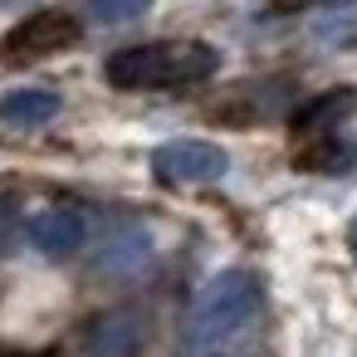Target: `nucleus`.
Segmentation results:
<instances>
[{
    "mask_svg": "<svg viewBox=\"0 0 357 357\" xmlns=\"http://www.w3.org/2000/svg\"><path fill=\"white\" fill-rule=\"evenodd\" d=\"M74 35H79L74 15H64V10H40V15L20 20V25L6 35V45H0V59H10V64H30V59L59 54L64 45H74Z\"/></svg>",
    "mask_w": 357,
    "mask_h": 357,
    "instance_id": "6",
    "label": "nucleus"
},
{
    "mask_svg": "<svg viewBox=\"0 0 357 357\" xmlns=\"http://www.w3.org/2000/svg\"><path fill=\"white\" fill-rule=\"evenodd\" d=\"M59 118V93L50 89H15L0 98V123H10V128H45Z\"/></svg>",
    "mask_w": 357,
    "mask_h": 357,
    "instance_id": "9",
    "label": "nucleus"
},
{
    "mask_svg": "<svg viewBox=\"0 0 357 357\" xmlns=\"http://www.w3.org/2000/svg\"><path fill=\"white\" fill-rule=\"evenodd\" d=\"M152 10V0H89V20L93 25H132Z\"/></svg>",
    "mask_w": 357,
    "mask_h": 357,
    "instance_id": "11",
    "label": "nucleus"
},
{
    "mask_svg": "<svg viewBox=\"0 0 357 357\" xmlns=\"http://www.w3.org/2000/svg\"><path fill=\"white\" fill-rule=\"evenodd\" d=\"M230 172V157L220 142L206 137H181V142H162L152 152V176L167 186H211Z\"/></svg>",
    "mask_w": 357,
    "mask_h": 357,
    "instance_id": "3",
    "label": "nucleus"
},
{
    "mask_svg": "<svg viewBox=\"0 0 357 357\" xmlns=\"http://www.w3.org/2000/svg\"><path fill=\"white\" fill-rule=\"evenodd\" d=\"M20 235V215H15V201L10 196H0V255H6Z\"/></svg>",
    "mask_w": 357,
    "mask_h": 357,
    "instance_id": "12",
    "label": "nucleus"
},
{
    "mask_svg": "<svg viewBox=\"0 0 357 357\" xmlns=\"http://www.w3.org/2000/svg\"><path fill=\"white\" fill-rule=\"evenodd\" d=\"M152 255H157V245H152V230L147 225H118V230L103 235V245L89 259V269L103 284H132V279L147 274Z\"/></svg>",
    "mask_w": 357,
    "mask_h": 357,
    "instance_id": "5",
    "label": "nucleus"
},
{
    "mask_svg": "<svg viewBox=\"0 0 357 357\" xmlns=\"http://www.w3.org/2000/svg\"><path fill=\"white\" fill-rule=\"evenodd\" d=\"M147 333H152V323H147L142 308H132V303L103 308V313H93L84 323L74 352L79 357H137L147 347Z\"/></svg>",
    "mask_w": 357,
    "mask_h": 357,
    "instance_id": "4",
    "label": "nucleus"
},
{
    "mask_svg": "<svg viewBox=\"0 0 357 357\" xmlns=\"http://www.w3.org/2000/svg\"><path fill=\"white\" fill-rule=\"evenodd\" d=\"M352 108H357V93H352V89H328V93H318L313 103H303V108H298L294 128H298V132L323 137V132L342 128V123L352 118Z\"/></svg>",
    "mask_w": 357,
    "mask_h": 357,
    "instance_id": "8",
    "label": "nucleus"
},
{
    "mask_svg": "<svg viewBox=\"0 0 357 357\" xmlns=\"http://www.w3.org/2000/svg\"><path fill=\"white\" fill-rule=\"evenodd\" d=\"M303 167H308V172H352V167H357V142L333 137V142L303 152Z\"/></svg>",
    "mask_w": 357,
    "mask_h": 357,
    "instance_id": "10",
    "label": "nucleus"
},
{
    "mask_svg": "<svg viewBox=\"0 0 357 357\" xmlns=\"http://www.w3.org/2000/svg\"><path fill=\"white\" fill-rule=\"evenodd\" d=\"M25 235H30V245H35L40 255L64 259V255H74V250L84 245V235H89V215H84L79 206L59 201V206H45V211L25 225Z\"/></svg>",
    "mask_w": 357,
    "mask_h": 357,
    "instance_id": "7",
    "label": "nucleus"
},
{
    "mask_svg": "<svg viewBox=\"0 0 357 357\" xmlns=\"http://www.w3.org/2000/svg\"><path fill=\"white\" fill-rule=\"evenodd\" d=\"M0 6H15V0H0Z\"/></svg>",
    "mask_w": 357,
    "mask_h": 357,
    "instance_id": "14",
    "label": "nucleus"
},
{
    "mask_svg": "<svg viewBox=\"0 0 357 357\" xmlns=\"http://www.w3.org/2000/svg\"><path fill=\"white\" fill-rule=\"evenodd\" d=\"M264 313V279L250 269H225L201 289V298L186 313V342L201 352L230 347L240 333H250Z\"/></svg>",
    "mask_w": 357,
    "mask_h": 357,
    "instance_id": "1",
    "label": "nucleus"
},
{
    "mask_svg": "<svg viewBox=\"0 0 357 357\" xmlns=\"http://www.w3.org/2000/svg\"><path fill=\"white\" fill-rule=\"evenodd\" d=\"M347 245H352V259H357V215H352V225H347Z\"/></svg>",
    "mask_w": 357,
    "mask_h": 357,
    "instance_id": "13",
    "label": "nucleus"
},
{
    "mask_svg": "<svg viewBox=\"0 0 357 357\" xmlns=\"http://www.w3.org/2000/svg\"><path fill=\"white\" fill-rule=\"evenodd\" d=\"M215 50L201 40H152V45H128L103 59V79L113 89H176V84H201L215 74Z\"/></svg>",
    "mask_w": 357,
    "mask_h": 357,
    "instance_id": "2",
    "label": "nucleus"
}]
</instances>
